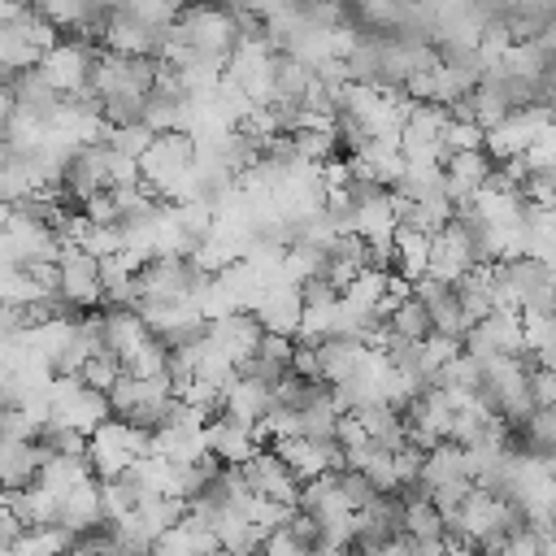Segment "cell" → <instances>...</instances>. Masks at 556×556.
<instances>
[{
	"mask_svg": "<svg viewBox=\"0 0 556 556\" xmlns=\"http://www.w3.org/2000/svg\"><path fill=\"white\" fill-rule=\"evenodd\" d=\"M165 30H169V26H165ZM165 30L148 26V22H143V17H135L126 4H117V9L104 17V26H100V43H104L109 52H126V56H152V61H156Z\"/></svg>",
	"mask_w": 556,
	"mask_h": 556,
	"instance_id": "9",
	"label": "cell"
},
{
	"mask_svg": "<svg viewBox=\"0 0 556 556\" xmlns=\"http://www.w3.org/2000/svg\"><path fill=\"white\" fill-rule=\"evenodd\" d=\"M39 300H52V295H43L39 291V282L30 278V269L26 265H0V304H9V308H35Z\"/></svg>",
	"mask_w": 556,
	"mask_h": 556,
	"instance_id": "21",
	"label": "cell"
},
{
	"mask_svg": "<svg viewBox=\"0 0 556 556\" xmlns=\"http://www.w3.org/2000/svg\"><path fill=\"white\" fill-rule=\"evenodd\" d=\"M526 169H556V126H543L530 143H526V152L517 156Z\"/></svg>",
	"mask_w": 556,
	"mask_h": 556,
	"instance_id": "27",
	"label": "cell"
},
{
	"mask_svg": "<svg viewBox=\"0 0 556 556\" xmlns=\"http://www.w3.org/2000/svg\"><path fill=\"white\" fill-rule=\"evenodd\" d=\"M148 434L152 430H139V426H130L122 417H109L104 426H96L87 434V447H83V456L91 465V478H117V473H126L148 452Z\"/></svg>",
	"mask_w": 556,
	"mask_h": 556,
	"instance_id": "3",
	"label": "cell"
},
{
	"mask_svg": "<svg viewBox=\"0 0 556 556\" xmlns=\"http://www.w3.org/2000/svg\"><path fill=\"white\" fill-rule=\"evenodd\" d=\"M300 308H304L300 282H265L248 313L261 321L265 334H291V339H295V330H300Z\"/></svg>",
	"mask_w": 556,
	"mask_h": 556,
	"instance_id": "10",
	"label": "cell"
},
{
	"mask_svg": "<svg viewBox=\"0 0 556 556\" xmlns=\"http://www.w3.org/2000/svg\"><path fill=\"white\" fill-rule=\"evenodd\" d=\"M426 256H430V235L400 222V226L391 230V274L417 282V278L426 274Z\"/></svg>",
	"mask_w": 556,
	"mask_h": 556,
	"instance_id": "18",
	"label": "cell"
},
{
	"mask_svg": "<svg viewBox=\"0 0 556 556\" xmlns=\"http://www.w3.org/2000/svg\"><path fill=\"white\" fill-rule=\"evenodd\" d=\"M56 295L65 308H96L100 304V261L78 252V248H61L56 256Z\"/></svg>",
	"mask_w": 556,
	"mask_h": 556,
	"instance_id": "7",
	"label": "cell"
},
{
	"mask_svg": "<svg viewBox=\"0 0 556 556\" xmlns=\"http://www.w3.org/2000/svg\"><path fill=\"white\" fill-rule=\"evenodd\" d=\"M56 526H65L74 539H78V534H91V530H100V526H104V513H100V486H96V478H87V482H78L74 491H65V495H61V504H56Z\"/></svg>",
	"mask_w": 556,
	"mask_h": 556,
	"instance_id": "16",
	"label": "cell"
},
{
	"mask_svg": "<svg viewBox=\"0 0 556 556\" xmlns=\"http://www.w3.org/2000/svg\"><path fill=\"white\" fill-rule=\"evenodd\" d=\"M443 539H447V534H443ZM443 556H482V552H478L473 543H460V539H447V552H443Z\"/></svg>",
	"mask_w": 556,
	"mask_h": 556,
	"instance_id": "28",
	"label": "cell"
},
{
	"mask_svg": "<svg viewBox=\"0 0 556 556\" xmlns=\"http://www.w3.org/2000/svg\"><path fill=\"white\" fill-rule=\"evenodd\" d=\"M491 156L482 152V148H473V152H447L443 156V165H439V178H443V195L460 208L486 178H491Z\"/></svg>",
	"mask_w": 556,
	"mask_h": 556,
	"instance_id": "13",
	"label": "cell"
},
{
	"mask_svg": "<svg viewBox=\"0 0 556 556\" xmlns=\"http://www.w3.org/2000/svg\"><path fill=\"white\" fill-rule=\"evenodd\" d=\"M239 482L248 495H265V500H278V504H291L295 508V495H300V478L278 460L274 447H256L243 465H235Z\"/></svg>",
	"mask_w": 556,
	"mask_h": 556,
	"instance_id": "6",
	"label": "cell"
},
{
	"mask_svg": "<svg viewBox=\"0 0 556 556\" xmlns=\"http://www.w3.org/2000/svg\"><path fill=\"white\" fill-rule=\"evenodd\" d=\"M382 326H387L395 339H426V334H430V317H426V308H421V300H417L413 291L382 317Z\"/></svg>",
	"mask_w": 556,
	"mask_h": 556,
	"instance_id": "22",
	"label": "cell"
},
{
	"mask_svg": "<svg viewBox=\"0 0 556 556\" xmlns=\"http://www.w3.org/2000/svg\"><path fill=\"white\" fill-rule=\"evenodd\" d=\"M9 208H13V204H4V200H0V230H4V222H9Z\"/></svg>",
	"mask_w": 556,
	"mask_h": 556,
	"instance_id": "29",
	"label": "cell"
},
{
	"mask_svg": "<svg viewBox=\"0 0 556 556\" xmlns=\"http://www.w3.org/2000/svg\"><path fill=\"white\" fill-rule=\"evenodd\" d=\"M248 556H265V552H261V547H256V552H248Z\"/></svg>",
	"mask_w": 556,
	"mask_h": 556,
	"instance_id": "30",
	"label": "cell"
},
{
	"mask_svg": "<svg viewBox=\"0 0 556 556\" xmlns=\"http://www.w3.org/2000/svg\"><path fill=\"white\" fill-rule=\"evenodd\" d=\"M87 478H91V465H87L83 452H48V456L39 460V473H35V482L48 486L52 495L74 491V486L87 482Z\"/></svg>",
	"mask_w": 556,
	"mask_h": 556,
	"instance_id": "19",
	"label": "cell"
},
{
	"mask_svg": "<svg viewBox=\"0 0 556 556\" xmlns=\"http://www.w3.org/2000/svg\"><path fill=\"white\" fill-rule=\"evenodd\" d=\"M195 278H200V269L187 256H148L135 274V291H139V300H178L191 291Z\"/></svg>",
	"mask_w": 556,
	"mask_h": 556,
	"instance_id": "8",
	"label": "cell"
},
{
	"mask_svg": "<svg viewBox=\"0 0 556 556\" xmlns=\"http://www.w3.org/2000/svg\"><path fill=\"white\" fill-rule=\"evenodd\" d=\"M122 374H130V378H156V374H165V343L152 334V339H143L126 361H122Z\"/></svg>",
	"mask_w": 556,
	"mask_h": 556,
	"instance_id": "25",
	"label": "cell"
},
{
	"mask_svg": "<svg viewBox=\"0 0 556 556\" xmlns=\"http://www.w3.org/2000/svg\"><path fill=\"white\" fill-rule=\"evenodd\" d=\"M278 452V460L304 482V478H317L326 469H339L343 456H339V443L334 439H308V434H287V439H274L269 443Z\"/></svg>",
	"mask_w": 556,
	"mask_h": 556,
	"instance_id": "11",
	"label": "cell"
},
{
	"mask_svg": "<svg viewBox=\"0 0 556 556\" xmlns=\"http://www.w3.org/2000/svg\"><path fill=\"white\" fill-rule=\"evenodd\" d=\"M91 56H96V48H91L87 39H78V35L61 39V35H56V39L39 52L35 74H39L52 91H61V96H83V91H87V78H91Z\"/></svg>",
	"mask_w": 556,
	"mask_h": 556,
	"instance_id": "4",
	"label": "cell"
},
{
	"mask_svg": "<svg viewBox=\"0 0 556 556\" xmlns=\"http://www.w3.org/2000/svg\"><path fill=\"white\" fill-rule=\"evenodd\" d=\"M117 374H122V361H117V356H109L104 348H96V352L78 365V378H83L87 387H96V391H109V387L117 382Z\"/></svg>",
	"mask_w": 556,
	"mask_h": 556,
	"instance_id": "26",
	"label": "cell"
},
{
	"mask_svg": "<svg viewBox=\"0 0 556 556\" xmlns=\"http://www.w3.org/2000/svg\"><path fill=\"white\" fill-rule=\"evenodd\" d=\"M269 400H274V391H269L265 382H256V378H248L243 369H235V378L217 391V413H226V417L252 426V421L269 408Z\"/></svg>",
	"mask_w": 556,
	"mask_h": 556,
	"instance_id": "15",
	"label": "cell"
},
{
	"mask_svg": "<svg viewBox=\"0 0 556 556\" xmlns=\"http://www.w3.org/2000/svg\"><path fill=\"white\" fill-rule=\"evenodd\" d=\"M543 126H552V104H521V109H508L495 126H486L482 152H486L491 161H513V156L526 152V143H530Z\"/></svg>",
	"mask_w": 556,
	"mask_h": 556,
	"instance_id": "5",
	"label": "cell"
},
{
	"mask_svg": "<svg viewBox=\"0 0 556 556\" xmlns=\"http://www.w3.org/2000/svg\"><path fill=\"white\" fill-rule=\"evenodd\" d=\"M100 143L113 148V152H122V156H135V161H139L143 148L152 143V130H148L143 122H122V126H104Z\"/></svg>",
	"mask_w": 556,
	"mask_h": 556,
	"instance_id": "24",
	"label": "cell"
},
{
	"mask_svg": "<svg viewBox=\"0 0 556 556\" xmlns=\"http://www.w3.org/2000/svg\"><path fill=\"white\" fill-rule=\"evenodd\" d=\"M235 39H239V22L222 0L182 4L178 17L165 30V43H178V48H191V52H208V56H222V61L235 48Z\"/></svg>",
	"mask_w": 556,
	"mask_h": 556,
	"instance_id": "2",
	"label": "cell"
},
{
	"mask_svg": "<svg viewBox=\"0 0 556 556\" xmlns=\"http://www.w3.org/2000/svg\"><path fill=\"white\" fill-rule=\"evenodd\" d=\"M482 126L473 122V117H465V113H452L447 109V122H443V135H439V148H443V156L447 152H473V148H482Z\"/></svg>",
	"mask_w": 556,
	"mask_h": 556,
	"instance_id": "23",
	"label": "cell"
},
{
	"mask_svg": "<svg viewBox=\"0 0 556 556\" xmlns=\"http://www.w3.org/2000/svg\"><path fill=\"white\" fill-rule=\"evenodd\" d=\"M204 443H208V456H213L217 465H243V460L261 447L256 430H252L248 421L226 417V413H217V417L204 421Z\"/></svg>",
	"mask_w": 556,
	"mask_h": 556,
	"instance_id": "14",
	"label": "cell"
},
{
	"mask_svg": "<svg viewBox=\"0 0 556 556\" xmlns=\"http://www.w3.org/2000/svg\"><path fill=\"white\" fill-rule=\"evenodd\" d=\"M139 178L169 204L195 200V143L187 130H161L139 156Z\"/></svg>",
	"mask_w": 556,
	"mask_h": 556,
	"instance_id": "1",
	"label": "cell"
},
{
	"mask_svg": "<svg viewBox=\"0 0 556 556\" xmlns=\"http://www.w3.org/2000/svg\"><path fill=\"white\" fill-rule=\"evenodd\" d=\"M39 460H43V447L35 439H0V486L9 491L30 486L39 473Z\"/></svg>",
	"mask_w": 556,
	"mask_h": 556,
	"instance_id": "17",
	"label": "cell"
},
{
	"mask_svg": "<svg viewBox=\"0 0 556 556\" xmlns=\"http://www.w3.org/2000/svg\"><path fill=\"white\" fill-rule=\"evenodd\" d=\"M70 543H74V534L65 526L48 521V526H22L17 539L9 543V552L13 556H61Z\"/></svg>",
	"mask_w": 556,
	"mask_h": 556,
	"instance_id": "20",
	"label": "cell"
},
{
	"mask_svg": "<svg viewBox=\"0 0 556 556\" xmlns=\"http://www.w3.org/2000/svg\"><path fill=\"white\" fill-rule=\"evenodd\" d=\"M261 321L248 313V308H239V313H226V317H213V321H204V339L239 369L252 352H256V343H261Z\"/></svg>",
	"mask_w": 556,
	"mask_h": 556,
	"instance_id": "12",
	"label": "cell"
}]
</instances>
